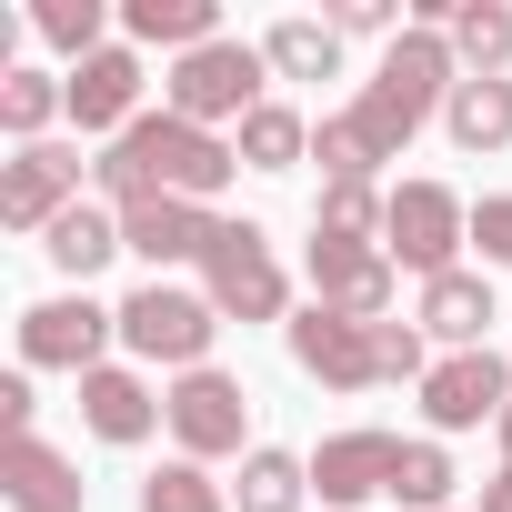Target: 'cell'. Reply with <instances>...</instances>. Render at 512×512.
I'll use <instances>...</instances> for the list:
<instances>
[{
  "label": "cell",
  "instance_id": "cell-15",
  "mask_svg": "<svg viewBox=\"0 0 512 512\" xmlns=\"http://www.w3.org/2000/svg\"><path fill=\"white\" fill-rule=\"evenodd\" d=\"M0 492H11V512H81V472L41 432H11V452H0Z\"/></svg>",
  "mask_w": 512,
  "mask_h": 512
},
{
  "label": "cell",
  "instance_id": "cell-35",
  "mask_svg": "<svg viewBox=\"0 0 512 512\" xmlns=\"http://www.w3.org/2000/svg\"><path fill=\"white\" fill-rule=\"evenodd\" d=\"M492 432H502V472H512V412H502V422H492Z\"/></svg>",
  "mask_w": 512,
  "mask_h": 512
},
{
  "label": "cell",
  "instance_id": "cell-11",
  "mask_svg": "<svg viewBox=\"0 0 512 512\" xmlns=\"http://www.w3.org/2000/svg\"><path fill=\"white\" fill-rule=\"evenodd\" d=\"M292 362L312 372V382H332V392H372L382 382V342H372V322H342V312H292Z\"/></svg>",
  "mask_w": 512,
  "mask_h": 512
},
{
  "label": "cell",
  "instance_id": "cell-4",
  "mask_svg": "<svg viewBox=\"0 0 512 512\" xmlns=\"http://www.w3.org/2000/svg\"><path fill=\"white\" fill-rule=\"evenodd\" d=\"M211 332H221L211 292H171V282H141V292L121 302V342H131L141 362H171V372H201Z\"/></svg>",
  "mask_w": 512,
  "mask_h": 512
},
{
  "label": "cell",
  "instance_id": "cell-19",
  "mask_svg": "<svg viewBox=\"0 0 512 512\" xmlns=\"http://www.w3.org/2000/svg\"><path fill=\"white\" fill-rule=\"evenodd\" d=\"M442 131L452 151H512V81H452Z\"/></svg>",
  "mask_w": 512,
  "mask_h": 512
},
{
  "label": "cell",
  "instance_id": "cell-27",
  "mask_svg": "<svg viewBox=\"0 0 512 512\" xmlns=\"http://www.w3.org/2000/svg\"><path fill=\"white\" fill-rule=\"evenodd\" d=\"M392 502H412V512H452V452H442V442H402V462H392Z\"/></svg>",
  "mask_w": 512,
  "mask_h": 512
},
{
  "label": "cell",
  "instance_id": "cell-34",
  "mask_svg": "<svg viewBox=\"0 0 512 512\" xmlns=\"http://www.w3.org/2000/svg\"><path fill=\"white\" fill-rule=\"evenodd\" d=\"M31 412H41V402H31V382L11 372V382H0V422H11V432H31Z\"/></svg>",
  "mask_w": 512,
  "mask_h": 512
},
{
  "label": "cell",
  "instance_id": "cell-24",
  "mask_svg": "<svg viewBox=\"0 0 512 512\" xmlns=\"http://www.w3.org/2000/svg\"><path fill=\"white\" fill-rule=\"evenodd\" d=\"M61 111H71V81H51V71H0V131H11L21 151H31Z\"/></svg>",
  "mask_w": 512,
  "mask_h": 512
},
{
  "label": "cell",
  "instance_id": "cell-16",
  "mask_svg": "<svg viewBox=\"0 0 512 512\" xmlns=\"http://www.w3.org/2000/svg\"><path fill=\"white\" fill-rule=\"evenodd\" d=\"M81 422H91L101 442H151L171 412H161V392H151L141 372H111V362H101V372H81Z\"/></svg>",
  "mask_w": 512,
  "mask_h": 512
},
{
  "label": "cell",
  "instance_id": "cell-21",
  "mask_svg": "<svg viewBox=\"0 0 512 512\" xmlns=\"http://www.w3.org/2000/svg\"><path fill=\"white\" fill-rule=\"evenodd\" d=\"M452 51H462V81H502V61H512V0H462V11H452Z\"/></svg>",
  "mask_w": 512,
  "mask_h": 512
},
{
  "label": "cell",
  "instance_id": "cell-32",
  "mask_svg": "<svg viewBox=\"0 0 512 512\" xmlns=\"http://www.w3.org/2000/svg\"><path fill=\"white\" fill-rule=\"evenodd\" d=\"M472 241H482V262H492V272H512V191L472 201Z\"/></svg>",
  "mask_w": 512,
  "mask_h": 512
},
{
  "label": "cell",
  "instance_id": "cell-33",
  "mask_svg": "<svg viewBox=\"0 0 512 512\" xmlns=\"http://www.w3.org/2000/svg\"><path fill=\"white\" fill-rule=\"evenodd\" d=\"M342 41H372V31H392L402 41V11H392V0H332V11H322Z\"/></svg>",
  "mask_w": 512,
  "mask_h": 512
},
{
  "label": "cell",
  "instance_id": "cell-26",
  "mask_svg": "<svg viewBox=\"0 0 512 512\" xmlns=\"http://www.w3.org/2000/svg\"><path fill=\"white\" fill-rule=\"evenodd\" d=\"M302 492H312V462L302 452H241V512H302Z\"/></svg>",
  "mask_w": 512,
  "mask_h": 512
},
{
  "label": "cell",
  "instance_id": "cell-23",
  "mask_svg": "<svg viewBox=\"0 0 512 512\" xmlns=\"http://www.w3.org/2000/svg\"><path fill=\"white\" fill-rule=\"evenodd\" d=\"M382 221H392V191L372 181H322L312 201V241H382Z\"/></svg>",
  "mask_w": 512,
  "mask_h": 512
},
{
  "label": "cell",
  "instance_id": "cell-14",
  "mask_svg": "<svg viewBox=\"0 0 512 512\" xmlns=\"http://www.w3.org/2000/svg\"><path fill=\"white\" fill-rule=\"evenodd\" d=\"M392 462H402V432H332L312 452V492L322 502H372V492H392Z\"/></svg>",
  "mask_w": 512,
  "mask_h": 512
},
{
  "label": "cell",
  "instance_id": "cell-5",
  "mask_svg": "<svg viewBox=\"0 0 512 512\" xmlns=\"http://www.w3.org/2000/svg\"><path fill=\"white\" fill-rule=\"evenodd\" d=\"M462 241H472V211H462V201H452L442 181H402V191H392V221H382V251H392L402 272H422V282L462 272V262H452Z\"/></svg>",
  "mask_w": 512,
  "mask_h": 512
},
{
  "label": "cell",
  "instance_id": "cell-17",
  "mask_svg": "<svg viewBox=\"0 0 512 512\" xmlns=\"http://www.w3.org/2000/svg\"><path fill=\"white\" fill-rule=\"evenodd\" d=\"M422 342H452V352H482V332L502 322L492 312V282L482 272H442V282H422Z\"/></svg>",
  "mask_w": 512,
  "mask_h": 512
},
{
  "label": "cell",
  "instance_id": "cell-8",
  "mask_svg": "<svg viewBox=\"0 0 512 512\" xmlns=\"http://www.w3.org/2000/svg\"><path fill=\"white\" fill-rule=\"evenodd\" d=\"M392 282L402 262L382 241H312V302L342 322H392Z\"/></svg>",
  "mask_w": 512,
  "mask_h": 512
},
{
  "label": "cell",
  "instance_id": "cell-18",
  "mask_svg": "<svg viewBox=\"0 0 512 512\" xmlns=\"http://www.w3.org/2000/svg\"><path fill=\"white\" fill-rule=\"evenodd\" d=\"M121 31H131V51L151 41V51H211L221 41V0H121Z\"/></svg>",
  "mask_w": 512,
  "mask_h": 512
},
{
  "label": "cell",
  "instance_id": "cell-28",
  "mask_svg": "<svg viewBox=\"0 0 512 512\" xmlns=\"http://www.w3.org/2000/svg\"><path fill=\"white\" fill-rule=\"evenodd\" d=\"M31 31H41L51 51H71V61L111 51V41H101V31H111V11H101V0H41V11H31Z\"/></svg>",
  "mask_w": 512,
  "mask_h": 512
},
{
  "label": "cell",
  "instance_id": "cell-7",
  "mask_svg": "<svg viewBox=\"0 0 512 512\" xmlns=\"http://www.w3.org/2000/svg\"><path fill=\"white\" fill-rule=\"evenodd\" d=\"M161 412H171V442H181V462H221V452H241V422H251V392L231 382V372H181L171 392H161Z\"/></svg>",
  "mask_w": 512,
  "mask_h": 512
},
{
  "label": "cell",
  "instance_id": "cell-13",
  "mask_svg": "<svg viewBox=\"0 0 512 512\" xmlns=\"http://www.w3.org/2000/svg\"><path fill=\"white\" fill-rule=\"evenodd\" d=\"M131 101H141V51H131V41L71 61V121H81V131H111V141H121V131L141 121Z\"/></svg>",
  "mask_w": 512,
  "mask_h": 512
},
{
  "label": "cell",
  "instance_id": "cell-20",
  "mask_svg": "<svg viewBox=\"0 0 512 512\" xmlns=\"http://www.w3.org/2000/svg\"><path fill=\"white\" fill-rule=\"evenodd\" d=\"M41 251H51V262H61L71 282H91V272L111 262V251H121V221H111L101 201H71V211H61V221L41 231Z\"/></svg>",
  "mask_w": 512,
  "mask_h": 512
},
{
  "label": "cell",
  "instance_id": "cell-1",
  "mask_svg": "<svg viewBox=\"0 0 512 512\" xmlns=\"http://www.w3.org/2000/svg\"><path fill=\"white\" fill-rule=\"evenodd\" d=\"M231 171H241V151L221 141V131H201V121H181V111H141L101 161H91V181L131 211V201H201L211 211V191H231Z\"/></svg>",
  "mask_w": 512,
  "mask_h": 512
},
{
  "label": "cell",
  "instance_id": "cell-29",
  "mask_svg": "<svg viewBox=\"0 0 512 512\" xmlns=\"http://www.w3.org/2000/svg\"><path fill=\"white\" fill-rule=\"evenodd\" d=\"M141 512H231V492H221L201 462H161V472L141 482Z\"/></svg>",
  "mask_w": 512,
  "mask_h": 512
},
{
  "label": "cell",
  "instance_id": "cell-10",
  "mask_svg": "<svg viewBox=\"0 0 512 512\" xmlns=\"http://www.w3.org/2000/svg\"><path fill=\"white\" fill-rule=\"evenodd\" d=\"M71 201H81V151L31 141V151L0 161V231H51Z\"/></svg>",
  "mask_w": 512,
  "mask_h": 512
},
{
  "label": "cell",
  "instance_id": "cell-22",
  "mask_svg": "<svg viewBox=\"0 0 512 512\" xmlns=\"http://www.w3.org/2000/svg\"><path fill=\"white\" fill-rule=\"evenodd\" d=\"M262 61H272L282 81H332V71H342V31H332V21H272V31H262Z\"/></svg>",
  "mask_w": 512,
  "mask_h": 512
},
{
  "label": "cell",
  "instance_id": "cell-3",
  "mask_svg": "<svg viewBox=\"0 0 512 512\" xmlns=\"http://www.w3.org/2000/svg\"><path fill=\"white\" fill-rule=\"evenodd\" d=\"M201 292H211L221 322H282L292 282H282V262H272V231H262V221H221L211 262H201Z\"/></svg>",
  "mask_w": 512,
  "mask_h": 512
},
{
  "label": "cell",
  "instance_id": "cell-25",
  "mask_svg": "<svg viewBox=\"0 0 512 512\" xmlns=\"http://www.w3.org/2000/svg\"><path fill=\"white\" fill-rule=\"evenodd\" d=\"M231 151H241L251 171H292V161L312 151V121H302L292 101H262V111L241 121V141H231Z\"/></svg>",
  "mask_w": 512,
  "mask_h": 512
},
{
  "label": "cell",
  "instance_id": "cell-9",
  "mask_svg": "<svg viewBox=\"0 0 512 512\" xmlns=\"http://www.w3.org/2000/svg\"><path fill=\"white\" fill-rule=\"evenodd\" d=\"M422 412L432 432H472V422H502L512 412V362L482 342V352H442L432 382H422Z\"/></svg>",
  "mask_w": 512,
  "mask_h": 512
},
{
  "label": "cell",
  "instance_id": "cell-2",
  "mask_svg": "<svg viewBox=\"0 0 512 512\" xmlns=\"http://www.w3.org/2000/svg\"><path fill=\"white\" fill-rule=\"evenodd\" d=\"M262 71H272V61H262V41H231V31H221L211 51L171 61V81H161V91H171V111H181V121H201V131H211V121H251V111H262Z\"/></svg>",
  "mask_w": 512,
  "mask_h": 512
},
{
  "label": "cell",
  "instance_id": "cell-30",
  "mask_svg": "<svg viewBox=\"0 0 512 512\" xmlns=\"http://www.w3.org/2000/svg\"><path fill=\"white\" fill-rule=\"evenodd\" d=\"M312 161H322V181H372V171H382V161L362 151V131H352L342 111H332V121L312 131Z\"/></svg>",
  "mask_w": 512,
  "mask_h": 512
},
{
  "label": "cell",
  "instance_id": "cell-12",
  "mask_svg": "<svg viewBox=\"0 0 512 512\" xmlns=\"http://www.w3.org/2000/svg\"><path fill=\"white\" fill-rule=\"evenodd\" d=\"M211 241H221V221H211L201 201H131V211H121V251H141L151 272L211 262Z\"/></svg>",
  "mask_w": 512,
  "mask_h": 512
},
{
  "label": "cell",
  "instance_id": "cell-31",
  "mask_svg": "<svg viewBox=\"0 0 512 512\" xmlns=\"http://www.w3.org/2000/svg\"><path fill=\"white\" fill-rule=\"evenodd\" d=\"M372 342H382V382H432V362H422V322H372Z\"/></svg>",
  "mask_w": 512,
  "mask_h": 512
},
{
  "label": "cell",
  "instance_id": "cell-6",
  "mask_svg": "<svg viewBox=\"0 0 512 512\" xmlns=\"http://www.w3.org/2000/svg\"><path fill=\"white\" fill-rule=\"evenodd\" d=\"M101 342H121V312H101L91 292H61V302L21 312V362L31 372H101Z\"/></svg>",
  "mask_w": 512,
  "mask_h": 512
}]
</instances>
